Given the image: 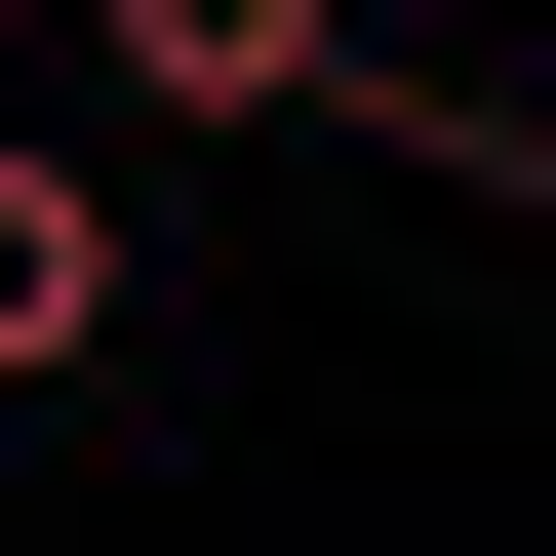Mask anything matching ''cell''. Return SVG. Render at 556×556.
<instances>
[{
	"label": "cell",
	"instance_id": "cell-1",
	"mask_svg": "<svg viewBox=\"0 0 556 556\" xmlns=\"http://www.w3.org/2000/svg\"><path fill=\"white\" fill-rule=\"evenodd\" d=\"M80 358H119V160L0 119V397H80Z\"/></svg>",
	"mask_w": 556,
	"mask_h": 556
},
{
	"label": "cell",
	"instance_id": "cell-2",
	"mask_svg": "<svg viewBox=\"0 0 556 556\" xmlns=\"http://www.w3.org/2000/svg\"><path fill=\"white\" fill-rule=\"evenodd\" d=\"M358 0H119V119H318Z\"/></svg>",
	"mask_w": 556,
	"mask_h": 556
},
{
	"label": "cell",
	"instance_id": "cell-3",
	"mask_svg": "<svg viewBox=\"0 0 556 556\" xmlns=\"http://www.w3.org/2000/svg\"><path fill=\"white\" fill-rule=\"evenodd\" d=\"M517 278H556V160H517Z\"/></svg>",
	"mask_w": 556,
	"mask_h": 556
}]
</instances>
